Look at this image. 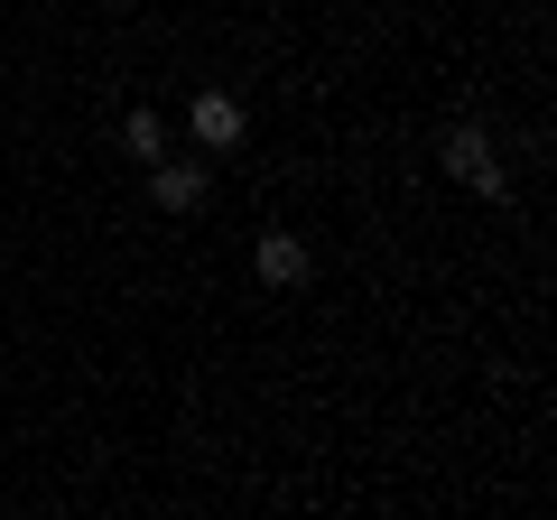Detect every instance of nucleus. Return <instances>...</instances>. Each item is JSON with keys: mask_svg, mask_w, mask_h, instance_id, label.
<instances>
[{"mask_svg": "<svg viewBox=\"0 0 557 520\" xmlns=\"http://www.w3.org/2000/svg\"><path fill=\"white\" fill-rule=\"evenodd\" d=\"M437 159H446V177H465L474 196H511V177H502V159H493V140H483L474 121H456L437 140Z\"/></svg>", "mask_w": 557, "mask_h": 520, "instance_id": "nucleus-1", "label": "nucleus"}, {"mask_svg": "<svg viewBox=\"0 0 557 520\" xmlns=\"http://www.w3.org/2000/svg\"><path fill=\"white\" fill-rule=\"evenodd\" d=\"M186 131H196V149H233L242 131H251V112H242L233 94H214V84H205V94H196V112H186Z\"/></svg>", "mask_w": 557, "mask_h": 520, "instance_id": "nucleus-2", "label": "nucleus"}, {"mask_svg": "<svg viewBox=\"0 0 557 520\" xmlns=\"http://www.w3.org/2000/svg\"><path fill=\"white\" fill-rule=\"evenodd\" d=\"M251 270H260V288H307V242L298 233H260Z\"/></svg>", "mask_w": 557, "mask_h": 520, "instance_id": "nucleus-3", "label": "nucleus"}, {"mask_svg": "<svg viewBox=\"0 0 557 520\" xmlns=\"http://www.w3.org/2000/svg\"><path fill=\"white\" fill-rule=\"evenodd\" d=\"M149 196H159V214H196V205H205V168H159V186H149Z\"/></svg>", "mask_w": 557, "mask_h": 520, "instance_id": "nucleus-4", "label": "nucleus"}, {"mask_svg": "<svg viewBox=\"0 0 557 520\" xmlns=\"http://www.w3.org/2000/svg\"><path fill=\"white\" fill-rule=\"evenodd\" d=\"M159 140H168L159 112H131V121H121V149H131V159H159Z\"/></svg>", "mask_w": 557, "mask_h": 520, "instance_id": "nucleus-5", "label": "nucleus"}]
</instances>
